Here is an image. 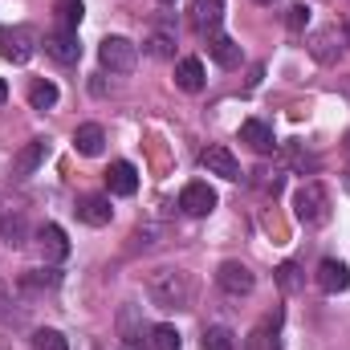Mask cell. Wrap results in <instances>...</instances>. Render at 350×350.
I'll return each instance as SVG.
<instances>
[{"instance_id": "4316f807", "label": "cell", "mask_w": 350, "mask_h": 350, "mask_svg": "<svg viewBox=\"0 0 350 350\" xmlns=\"http://www.w3.org/2000/svg\"><path fill=\"white\" fill-rule=\"evenodd\" d=\"M33 350H70L62 330H37L33 334Z\"/></svg>"}, {"instance_id": "44dd1931", "label": "cell", "mask_w": 350, "mask_h": 350, "mask_svg": "<svg viewBox=\"0 0 350 350\" xmlns=\"http://www.w3.org/2000/svg\"><path fill=\"white\" fill-rule=\"evenodd\" d=\"M334 37H338L334 29H318V33H310V53H314L318 62H326V66L338 57V49H334Z\"/></svg>"}, {"instance_id": "52a82bcc", "label": "cell", "mask_w": 350, "mask_h": 350, "mask_svg": "<svg viewBox=\"0 0 350 350\" xmlns=\"http://www.w3.org/2000/svg\"><path fill=\"white\" fill-rule=\"evenodd\" d=\"M179 208H183L187 216H208V212L216 208V191L196 179V183H187V187L179 191Z\"/></svg>"}, {"instance_id": "8992f818", "label": "cell", "mask_w": 350, "mask_h": 350, "mask_svg": "<svg viewBox=\"0 0 350 350\" xmlns=\"http://www.w3.org/2000/svg\"><path fill=\"white\" fill-rule=\"evenodd\" d=\"M45 53L57 62V66H74L78 57H82V45H78V33H66V29H57V33H49L45 37Z\"/></svg>"}, {"instance_id": "836d02e7", "label": "cell", "mask_w": 350, "mask_h": 350, "mask_svg": "<svg viewBox=\"0 0 350 350\" xmlns=\"http://www.w3.org/2000/svg\"><path fill=\"white\" fill-rule=\"evenodd\" d=\"M4 98H8V86H4V78H0V102H4Z\"/></svg>"}, {"instance_id": "3957f363", "label": "cell", "mask_w": 350, "mask_h": 350, "mask_svg": "<svg viewBox=\"0 0 350 350\" xmlns=\"http://www.w3.org/2000/svg\"><path fill=\"white\" fill-rule=\"evenodd\" d=\"M37 53V33L29 25H4L0 29V57L12 66H25Z\"/></svg>"}, {"instance_id": "7a4b0ae2", "label": "cell", "mask_w": 350, "mask_h": 350, "mask_svg": "<svg viewBox=\"0 0 350 350\" xmlns=\"http://www.w3.org/2000/svg\"><path fill=\"white\" fill-rule=\"evenodd\" d=\"M293 212H297V220L301 224H310V228H318V224H326L330 220V191L322 187V183H301L297 191H293Z\"/></svg>"}, {"instance_id": "e0dca14e", "label": "cell", "mask_w": 350, "mask_h": 350, "mask_svg": "<svg viewBox=\"0 0 350 350\" xmlns=\"http://www.w3.org/2000/svg\"><path fill=\"white\" fill-rule=\"evenodd\" d=\"M175 86L187 90V94H200L204 90V62L200 57H183L175 66Z\"/></svg>"}, {"instance_id": "83f0119b", "label": "cell", "mask_w": 350, "mask_h": 350, "mask_svg": "<svg viewBox=\"0 0 350 350\" xmlns=\"http://www.w3.org/2000/svg\"><path fill=\"white\" fill-rule=\"evenodd\" d=\"M277 285H281V293H293L297 285H301V269L293 261H285L281 269H277Z\"/></svg>"}, {"instance_id": "30bf717a", "label": "cell", "mask_w": 350, "mask_h": 350, "mask_svg": "<svg viewBox=\"0 0 350 350\" xmlns=\"http://www.w3.org/2000/svg\"><path fill=\"white\" fill-rule=\"evenodd\" d=\"M37 249H41L45 261H66L70 257V241H66V232L57 224H41L37 228Z\"/></svg>"}, {"instance_id": "603a6c76", "label": "cell", "mask_w": 350, "mask_h": 350, "mask_svg": "<svg viewBox=\"0 0 350 350\" xmlns=\"http://www.w3.org/2000/svg\"><path fill=\"white\" fill-rule=\"evenodd\" d=\"M200 350H237V334H232L228 326H208Z\"/></svg>"}, {"instance_id": "277c9868", "label": "cell", "mask_w": 350, "mask_h": 350, "mask_svg": "<svg viewBox=\"0 0 350 350\" xmlns=\"http://www.w3.org/2000/svg\"><path fill=\"white\" fill-rule=\"evenodd\" d=\"M98 62L110 70V74H131L139 66V45L126 41V37H102L98 45Z\"/></svg>"}, {"instance_id": "f1b7e54d", "label": "cell", "mask_w": 350, "mask_h": 350, "mask_svg": "<svg viewBox=\"0 0 350 350\" xmlns=\"http://www.w3.org/2000/svg\"><path fill=\"white\" fill-rule=\"evenodd\" d=\"M147 53H151V57H172V53H175L172 33H151V41H147Z\"/></svg>"}, {"instance_id": "1f68e13d", "label": "cell", "mask_w": 350, "mask_h": 350, "mask_svg": "<svg viewBox=\"0 0 350 350\" xmlns=\"http://www.w3.org/2000/svg\"><path fill=\"white\" fill-rule=\"evenodd\" d=\"M4 306H8V285L0 281V314H4Z\"/></svg>"}, {"instance_id": "9a60e30c", "label": "cell", "mask_w": 350, "mask_h": 350, "mask_svg": "<svg viewBox=\"0 0 350 350\" xmlns=\"http://www.w3.org/2000/svg\"><path fill=\"white\" fill-rule=\"evenodd\" d=\"M220 16H224V0H196L191 4V25L200 33H220Z\"/></svg>"}, {"instance_id": "5bb4252c", "label": "cell", "mask_w": 350, "mask_h": 350, "mask_svg": "<svg viewBox=\"0 0 350 350\" xmlns=\"http://www.w3.org/2000/svg\"><path fill=\"white\" fill-rule=\"evenodd\" d=\"M45 155H49V143H45V139H29V143L12 155V175H33L45 163Z\"/></svg>"}, {"instance_id": "7402d4cb", "label": "cell", "mask_w": 350, "mask_h": 350, "mask_svg": "<svg viewBox=\"0 0 350 350\" xmlns=\"http://www.w3.org/2000/svg\"><path fill=\"white\" fill-rule=\"evenodd\" d=\"M29 106H33V110H53V106H57V86L45 82V78H37V82L29 86Z\"/></svg>"}, {"instance_id": "484cf974", "label": "cell", "mask_w": 350, "mask_h": 350, "mask_svg": "<svg viewBox=\"0 0 350 350\" xmlns=\"http://www.w3.org/2000/svg\"><path fill=\"white\" fill-rule=\"evenodd\" d=\"M0 237H4L8 245H21V241H25V220H21V212H4V216H0Z\"/></svg>"}, {"instance_id": "ba28073f", "label": "cell", "mask_w": 350, "mask_h": 350, "mask_svg": "<svg viewBox=\"0 0 350 350\" xmlns=\"http://www.w3.org/2000/svg\"><path fill=\"white\" fill-rule=\"evenodd\" d=\"M200 163L208 167V175H220V179H241V163H237V155L228 151V147H208L204 155H200Z\"/></svg>"}, {"instance_id": "7c38bea8", "label": "cell", "mask_w": 350, "mask_h": 350, "mask_svg": "<svg viewBox=\"0 0 350 350\" xmlns=\"http://www.w3.org/2000/svg\"><path fill=\"white\" fill-rule=\"evenodd\" d=\"M241 143H249L257 155H273V151H277L273 126H269V122H261V118H249V122H241Z\"/></svg>"}, {"instance_id": "9c48e42d", "label": "cell", "mask_w": 350, "mask_h": 350, "mask_svg": "<svg viewBox=\"0 0 350 350\" xmlns=\"http://www.w3.org/2000/svg\"><path fill=\"white\" fill-rule=\"evenodd\" d=\"M318 289L322 293H347L350 289V269L342 261H334V257H326V261L318 265Z\"/></svg>"}, {"instance_id": "8fae6325", "label": "cell", "mask_w": 350, "mask_h": 350, "mask_svg": "<svg viewBox=\"0 0 350 350\" xmlns=\"http://www.w3.org/2000/svg\"><path fill=\"white\" fill-rule=\"evenodd\" d=\"M74 212H78V220H82V224H90V228H102V224H110V216H114L110 196H82Z\"/></svg>"}, {"instance_id": "6da1fadb", "label": "cell", "mask_w": 350, "mask_h": 350, "mask_svg": "<svg viewBox=\"0 0 350 350\" xmlns=\"http://www.w3.org/2000/svg\"><path fill=\"white\" fill-rule=\"evenodd\" d=\"M147 297L159 310H187L191 306V273L187 269H155L147 277Z\"/></svg>"}, {"instance_id": "ac0fdd59", "label": "cell", "mask_w": 350, "mask_h": 350, "mask_svg": "<svg viewBox=\"0 0 350 350\" xmlns=\"http://www.w3.org/2000/svg\"><path fill=\"white\" fill-rule=\"evenodd\" d=\"M102 143H106V131H102L98 122H82V126L74 131V147H78V155H102Z\"/></svg>"}, {"instance_id": "4fadbf2b", "label": "cell", "mask_w": 350, "mask_h": 350, "mask_svg": "<svg viewBox=\"0 0 350 350\" xmlns=\"http://www.w3.org/2000/svg\"><path fill=\"white\" fill-rule=\"evenodd\" d=\"M106 187H110V196H135V191H139V167L126 163V159L110 163V172H106Z\"/></svg>"}, {"instance_id": "ffe728a7", "label": "cell", "mask_w": 350, "mask_h": 350, "mask_svg": "<svg viewBox=\"0 0 350 350\" xmlns=\"http://www.w3.org/2000/svg\"><path fill=\"white\" fill-rule=\"evenodd\" d=\"M53 12H57V29L78 33V25H82V16H86V4H82V0H53Z\"/></svg>"}, {"instance_id": "8d00e7d4", "label": "cell", "mask_w": 350, "mask_h": 350, "mask_svg": "<svg viewBox=\"0 0 350 350\" xmlns=\"http://www.w3.org/2000/svg\"><path fill=\"white\" fill-rule=\"evenodd\" d=\"M163 4H175V0H163Z\"/></svg>"}, {"instance_id": "cb8c5ba5", "label": "cell", "mask_w": 350, "mask_h": 350, "mask_svg": "<svg viewBox=\"0 0 350 350\" xmlns=\"http://www.w3.org/2000/svg\"><path fill=\"white\" fill-rule=\"evenodd\" d=\"M62 277H57V269H29L25 277H21V289H53Z\"/></svg>"}, {"instance_id": "d4e9b609", "label": "cell", "mask_w": 350, "mask_h": 350, "mask_svg": "<svg viewBox=\"0 0 350 350\" xmlns=\"http://www.w3.org/2000/svg\"><path fill=\"white\" fill-rule=\"evenodd\" d=\"M151 350H183V338H179V330L175 326H155L151 330Z\"/></svg>"}, {"instance_id": "5b68a950", "label": "cell", "mask_w": 350, "mask_h": 350, "mask_svg": "<svg viewBox=\"0 0 350 350\" xmlns=\"http://www.w3.org/2000/svg\"><path fill=\"white\" fill-rule=\"evenodd\" d=\"M216 285L224 289V293H232V297H245V293H253V285H257V277H253V269L241 261H224L216 269Z\"/></svg>"}, {"instance_id": "4dcf8cb0", "label": "cell", "mask_w": 350, "mask_h": 350, "mask_svg": "<svg viewBox=\"0 0 350 350\" xmlns=\"http://www.w3.org/2000/svg\"><path fill=\"white\" fill-rule=\"evenodd\" d=\"M285 159H289L293 167H306V172H318V159H314V155H306L301 147H285Z\"/></svg>"}, {"instance_id": "d6986e66", "label": "cell", "mask_w": 350, "mask_h": 350, "mask_svg": "<svg viewBox=\"0 0 350 350\" xmlns=\"http://www.w3.org/2000/svg\"><path fill=\"white\" fill-rule=\"evenodd\" d=\"M277 326H281V318L273 314L269 322H261V326L245 338V350H281V342H277Z\"/></svg>"}, {"instance_id": "d590c367", "label": "cell", "mask_w": 350, "mask_h": 350, "mask_svg": "<svg viewBox=\"0 0 350 350\" xmlns=\"http://www.w3.org/2000/svg\"><path fill=\"white\" fill-rule=\"evenodd\" d=\"M257 4H273V0H257Z\"/></svg>"}, {"instance_id": "f546056e", "label": "cell", "mask_w": 350, "mask_h": 350, "mask_svg": "<svg viewBox=\"0 0 350 350\" xmlns=\"http://www.w3.org/2000/svg\"><path fill=\"white\" fill-rule=\"evenodd\" d=\"M285 25H289L293 33H301V29L310 25V4H289V8H285Z\"/></svg>"}, {"instance_id": "d6a6232c", "label": "cell", "mask_w": 350, "mask_h": 350, "mask_svg": "<svg viewBox=\"0 0 350 350\" xmlns=\"http://www.w3.org/2000/svg\"><path fill=\"white\" fill-rule=\"evenodd\" d=\"M342 41L350 45V16H347V25H342Z\"/></svg>"}, {"instance_id": "e575fe53", "label": "cell", "mask_w": 350, "mask_h": 350, "mask_svg": "<svg viewBox=\"0 0 350 350\" xmlns=\"http://www.w3.org/2000/svg\"><path fill=\"white\" fill-rule=\"evenodd\" d=\"M342 147H347V155H350V135H347V143H342Z\"/></svg>"}, {"instance_id": "2e32d148", "label": "cell", "mask_w": 350, "mask_h": 350, "mask_svg": "<svg viewBox=\"0 0 350 350\" xmlns=\"http://www.w3.org/2000/svg\"><path fill=\"white\" fill-rule=\"evenodd\" d=\"M208 53H212V62L224 66V70L241 66V45H237L232 37H224V33H212V37H208Z\"/></svg>"}]
</instances>
